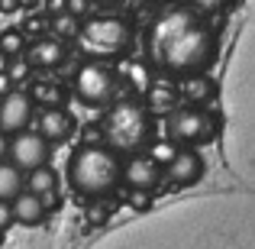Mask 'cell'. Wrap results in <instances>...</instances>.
<instances>
[{"mask_svg": "<svg viewBox=\"0 0 255 249\" xmlns=\"http://www.w3.org/2000/svg\"><path fill=\"white\" fill-rule=\"evenodd\" d=\"M152 65L171 78H184L194 71H207L217 62V32L191 6H171L149 26L145 39Z\"/></svg>", "mask_w": 255, "mask_h": 249, "instance_id": "6da1fadb", "label": "cell"}, {"mask_svg": "<svg viewBox=\"0 0 255 249\" xmlns=\"http://www.w3.org/2000/svg\"><path fill=\"white\" fill-rule=\"evenodd\" d=\"M126 162L120 159V149H113L110 143H84L68 156V185L84 198H104L123 181Z\"/></svg>", "mask_w": 255, "mask_h": 249, "instance_id": "7a4b0ae2", "label": "cell"}, {"mask_svg": "<svg viewBox=\"0 0 255 249\" xmlns=\"http://www.w3.org/2000/svg\"><path fill=\"white\" fill-rule=\"evenodd\" d=\"M100 130H104V139L113 146V149L126 152H145L155 139V117L145 104L139 100H120V104H110L100 120Z\"/></svg>", "mask_w": 255, "mask_h": 249, "instance_id": "3957f363", "label": "cell"}, {"mask_svg": "<svg viewBox=\"0 0 255 249\" xmlns=\"http://www.w3.org/2000/svg\"><path fill=\"white\" fill-rule=\"evenodd\" d=\"M132 42V23L120 13H94L81 23L78 49L91 58H113L123 55Z\"/></svg>", "mask_w": 255, "mask_h": 249, "instance_id": "277c9868", "label": "cell"}, {"mask_svg": "<svg viewBox=\"0 0 255 249\" xmlns=\"http://www.w3.org/2000/svg\"><path fill=\"white\" fill-rule=\"evenodd\" d=\"M165 136L178 146H204L217 136V117L200 104L171 107L165 113Z\"/></svg>", "mask_w": 255, "mask_h": 249, "instance_id": "5b68a950", "label": "cell"}, {"mask_svg": "<svg viewBox=\"0 0 255 249\" xmlns=\"http://www.w3.org/2000/svg\"><path fill=\"white\" fill-rule=\"evenodd\" d=\"M71 87H75V97L81 100V104L94 107V110H104V107H110L113 97H117L120 78L110 65H104V58H91V62H84L81 68L75 71Z\"/></svg>", "mask_w": 255, "mask_h": 249, "instance_id": "8992f818", "label": "cell"}, {"mask_svg": "<svg viewBox=\"0 0 255 249\" xmlns=\"http://www.w3.org/2000/svg\"><path fill=\"white\" fill-rule=\"evenodd\" d=\"M10 143H6V159L10 162H16L19 168H39V165H45L49 162V156H52V143L42 136V133H32V130H19V133H13V136H6Z\"/></svg>", "mask_w": 255, "mask_h": 249, "instance_id": "52a82bcc", "label": "cell"}, {"mask_svg": "<svg viewBox=\"0 0 255 249\" xmlns=\"http://www.w3.org/2000/svg\"><path fill=\"white\" fill-rule=\"evenodd\" d=\"M32 117H36V100H32V94L19 91V87H13V91L3 94V107H0V130H3V136H13V133L26 130Z\"/></svg>", "mask_w": 255, "mask_h": 249, "instance_id": "ba28073f", "label": "cell"}, {"mask_svg": "<svg viewBox=\"0 0 255 249\" xmlns=\"http://www.w3.org/2000/svg\"><path fill=\"white\" fill-rule=\"evenodd\" d=\"M162 172H165V165L158 162L155 156H142V152H132V156L126 159L123 181L132 188V191H155L158 181H162Z\"/></svg>", "mask_w": 255, "mask_h": 249, "instance_id": "9c48e42d", "label": "cell"}, {"mask_svg": "<svg viewBox=\"0 0 255 249\" xmlns=\"http://www.w3.org/2000/svg\"><path fill=\"white\" fill-rule=\"evenodd\" d=\"M165 175L171 178V185L187 188V185H197L204 178V159L191 149V146H178V152L171 156V162L165 165Z\"/></svg>", "mask_w": 255, "mask_h": 249, "instance_id": "30bf717a", "label": "cell"}, {"mask_svg": "<svg viewBox=\"0 0 255 249\" xmlns=\"http://www.w3.org/2000/svg\"><path fill=\"white\" fill-rule=\"evenodd\" d=\"M26 58H29V65L32 68H42V71H49V68H58V65L68 58V49H65V42H62V36H39L36 42H29V49H26Z\"/></svg>", "mask_w": 255, "mask_h": 249, "instance_id": "8fae6325", "label": "cell"}, {"mask_svg": "<svg viewBox=\"0 0 255 249\" xmlns=\"http://www.w3.org/2000/svg\"><path fill=\"white\" fill-rule=\"evenodd\" d=\"M36 126L52 146L65 143V139L75 133V120H71V113L62 110V107H42V110L36 113Z\"/></svg>", "mask_w": 255, "mask_h": 249, "instance_id": "7c38bea8", "label": "cell"}, {"mask_svg": "<svg viewBox=\"0 0 255 249\" xmlns=\"http://www.w3.org/2000/svg\"><path fill=\"white\" fill-rule=\"evenodd\" d=\"M10 204H13V217H16V224L39 227L45 220V207H49V201H45L39 191H32V188H29V191H19Z\"/></svg>", "mask_w": 255, "mask_h": 249, "instance_id": "4fadbf2b", "label": "cell"}, {"mask_svg": "<svg viewBox=\"0 0 255 249\" xmlns=\"http://www.w3.org/2000/svg\"><path fill=\"white\" fill-rule=\"evenodd\" d=\"M217 94V81L207 71H194V75L178 78V100L184 104H207Z\"/></svg>", "mask_w": 255, "mask_h": 249, "instance_id": "5bb4252c", "label": "cell"}, {"mask_svg": "<svg viewBox=\"0 0 255 249\" xmlns=\"http://www.w3.org/2000/svg\"><path fill=\"white\" fill-rule=\"evenodd\" d=\"M19 191H26V178H23V168L16 162L6 159L0 165V201H13Z\"/></svg>", "mask_w": 255, "mask_h": 249, "instance_id": "9a60e30c", "label": "cell"}, {"mask_svg": "<svg viewBox=\"0 0 255 249\" xmlns=\"http://www.w3.org/2000/svg\"><path fill=\"white\" fill-rule=\"evenodd\" d=\"M26 185H29L32 191H39L45 201H55V194H58V175H55V168H49V162H45V165L32 168L29 178H26Z\"/></svg>", "mask_w": 255, "mask_h": 249, "instance_id": "2e32d148", "label": "cell"}, {"mask_svg": "<svg viewBox=\"0 0 255 249\" xmlns=\"http://www.w3.org/2000/svg\"><path fill=\"white\" fill-rule=\"evenodd\" d=\"M81 23H84V19L78 16V13H71V10L52 13V32H55V36H62V39H78Z\"/></svg>", "mask_w": 255, "mask_h": 249, "instance_id": "e0dca14e", "label": "cell"}, {"mask_svg": "<svg viewBox=\"0 0 255 249\" xmlns=\"http://www.w3.org/2000/svg\"><path fill=\"white\" fill-rule=\"evenodd\" d=\"M0 49H3V58H19L26 52V36L19 29H6L0 36Z\"/></svg>", "mask_w": 255, "mask_h": 249, "instance_id": "ac0fdd59", "label": "cell"}, {"mask_svg": "<svg viewBox=\"0 0 255 249\" xmlns=\"http://www.w3.org/2000/svg\"><path fill=\"white\" fill-rule=\"evenodd\" d=\"M29 68L32 65H23V62H16V58H6V65H3V71L13 81H26V78H29Z\"/></svg>", "mask_w": 255, "mask_h": 249, "instance_id": "d6986e66", "label": "cell"}, {"mask_svg": "<svg viewBox=\"0 0 255 249\" xmlns=\"http://www.w3.org/2000/svg\"><path fill=\"white\" fill-rule=\"evenodd\" d=\"M197 10H204V13H220V10H226V6L233 3V0H191Z\"/></svg>", "mask_w": 255, "mask_h": 249, "instance_id": "ffe728a7", "label": "cell"}, {"mask_svg": "<svg viewBox=\"0 0 255 249\" xmlns=\"http://www.w3.org/2000/svg\"><path fill=\"white\" fill-rule=\"evenodd\" d=\"M100 6H117V3H123V0H97Z\"/></svg>", "mask_w": 255, "mask_h": 249, "instance_id": "44dd1931", "label": "cell"}]
</instances>
